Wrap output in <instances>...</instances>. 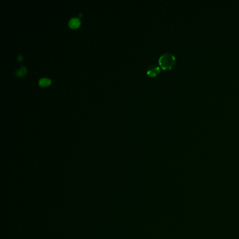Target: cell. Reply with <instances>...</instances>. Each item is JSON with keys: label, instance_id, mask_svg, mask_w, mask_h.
Wrapping results in <instances>:
<instances>
[{"label": "cell", "instance_id": "obj_4", "mask_svg": "<svg viewBox=\"0 0 239 239\" xmlns=\"http://www.w3.org/2000/svg\"><path fill=\"white\" fill-rule=\"evenodd\" d=\"M27 73V70L24 65L20 66L19 69H18L15 72V76L18 77H23Z\"/></svg>", "mask_w": 239, "mask_h": 239}, {"label": "cell", "instance_id": "obj_2", "mask_svg": "<svg viewBox=\"0 0 239 239\" xmlns=\"http://www.w3.org/2000/svg\"><path fill=\"white\" fill-rule=\"evenodd\" d=\"M147 74L151 77H157L160 74V67L154 65L149 66L147 69Z\"/></svg>", "mask_w": 239, "mask_h": 239}, {"label": "cell", "instance_id": "obj_5", "mask_svg": "<svg viewBox=\"0 0 239 239\" xmlns=\"http://www.w3.org/2000/svg\"><path fill=\"white\" fill-rule=\"evenodd\" d=\"M51 80L49 78H41L39 80V85L41 87H46L51 84Z\"/></svg>", "mask_w": 239, "mask_h": 239}, {"label": "cell", "instance_id": "obj_1", "mask_svg": "<svg viewBox=\"0 0 239 239\" xmlns=\"http://www.w3.org/2000/svg\"><path fill=\"white\" fill-rule=\"evenodd\" d=\"M159 67L163 70L172 69L176 65V58L172 53H166L162 54L158 59Z\"/></svg>", "mask_w": 239, "mask_h": 239}, {"label": "cell", "instance_id": "obj_3", "mask_svg": "<svg viewBox=\"0 0 239 239\" xmlns=\"http://www.w3.org/2000/svg\"><path fill=\"white\" fill-rule=\"evenodd\" d=\"M81 25V20L79 18H72L68 21V26L72 29H77Z\"/></svg>", "mask_w": 239, "mask_h": 239}, {"label": "cell", "instance_id": "obj_6", "mask_svg": "<svg viewBox=\"0 0 239 239\" xmlns=\"http://www.w3.org/2000/svg\"><path fill=\"white\" fill-rule=\"evenodd\" d=\"M17 58H18V60H19V61H23V56L21 55V54H19V55L18 56Z\"/></svg>", "mask_w": 239, "mask_h": 239}]
</instances>
